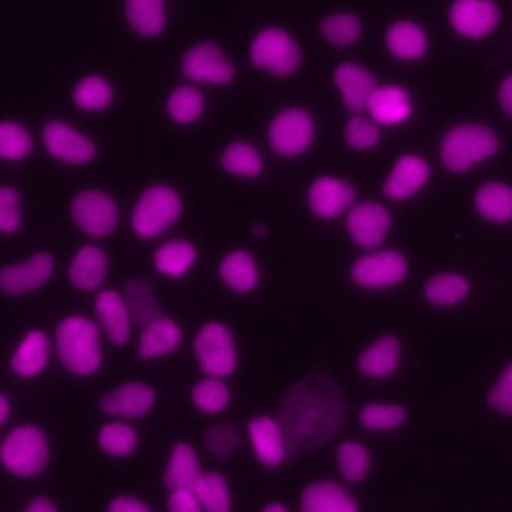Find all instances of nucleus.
<instances>
[{
    "instance_id": "nucleus-52",
    "label": "nucleus",
    "mask_w": 512,
    "mask_h": 512,
    "mask_svg": "<svg viewBox=\"0 0 512 512\" xmlns=\"http://www.w3.org/2000/svg\"><path fill=\"white\" fill-rule=\"evenodd\" d=\"M496 100H498V106L502 108V112L512 116V72L500 80L498 90H496Z\"/></svg>"
},
{
    "instance_id": "nucleus-10",
    "label": "nucleus",
    "mask_w": 512,
    "mask_h": 512,
    "mask_svg": "<svg viewBox=\"0 0 512 512\" xmlns=\"http://www.w3.org/2000/svg\"><path fill=\"white\" fill-rule=\"evenodd\" d=\"M70 216L84 234L94 238L112 234L120 222L116 200L98 188L80 190L70 202Z\"/></svg>"
},
{
    "instance_id": "nucleus-25",
    "label": "nucleus",
    "mask_w": 512,
    "mask_h": 512,
    "mask_svg": "<svg viewBox=\"0 0 512 512\" xmlns=\"http://www.w3.org/2000/svg\"><path fill=\"white\" fill-rule=\"evenodd\" d=\"M384 42L388 52L404 62H414L426 56L430 38L424 26L414 20H396L386 28Z\"/></svg>"
},
{
    "instance_id": "nucleus-28",
    "label": "nucleus",
    "mask_w": 512,
    "mask_h": 512,
    "mask_svg": "<svg viewBox=\"0 0 512 512\" xmlns=\"http://www.w3.org/2000/svg\"><path fill=\"white\" fill-rule=\"evenodd\" d=\"M48 360H50V340L42 330L34 328V330H28L18 342L10 358V368L14 370V374L22 378H34L48 366Z\"/></svg>"
},
{
    "instance_id": "nucleus-32",
    "label": "nucleus",
    "mask_w": 512,
    "mask_h": 512,
    "mask_svg": "<svg viewBox=\"0 0 512 512\" xmlns=\"http://www.w3.org/2000/svg\"><path fill=\"white\" fill-rule=\"evenodd\" d=\"M422 294L434 306H456L470 296V280L460 272H436L426 278Z\"/></svg>"
},
{
    "instance_id": "nucleus-42",
    "label": "nucleus",
    "mask_w": 512,
    "mask_h": 512,
    "mask_svg": "<svg viewBox=\"0 0 512 512\" xmlns=\"http://www.w3.org/2000/svg\"><path fill=\"white\" fill-rule=\"evenodd\" d=\"M358 420L372 432H392L406 422V408L394 402H368L362 406Z\"/></svg>"
},
{
    "instance_id": "nucleus-55",
    "label": "nucleus",
    "mask_w": 512,
    "mask_h": 512,
    "mask_svg": "<svg viewBox=\"0 0 512 512\" xmlns=\"http://www.w3.org/2000/svg\"><path fill=\"white\" fill-rule=\"evenodd\" d=\"M260 512H288V508L284 504H280V502H270Z\"/></svg>"
},
{
    "instance_id": "nucleus-5",
    "label": "nucleus",
    "mask_w": 512,
    "mask_h": 512,
    "mask_svg": "<svg viewBox=\"0 0 512 512\" xmlns=\"http://www.w3.org/2000/svg\"><path fill=\"white\" fill-rule=\"evenodd\" d=\"M2 466L18 478H36L44 472L50 460V444L46 434L34 424L12 428L0 450Z\"/></svg>"
},
{
    "instance_id": "nucleus-51",
    "label": "nucleus",
    "mask_w": 512,
    "mask_h": 512,
    "mask_svg": "<svg viewBox=\"0 0 512 512\" xmlns=\"http://www.w3.org/2000/svg\"><path fill=\"white\" fill-rule=\"evenodd\" d=\"M108 512H152V508L136 496L122 494V496H116L110 500Z\"/></svg>"
},
{
    "instance_id": "nucleus-47",
    "label": "nucleus",
    "mask_w": 512,
    "mask_h": 512,
    "mask_svg": "<svg viewBox=\"0 0 512 512\" xmlns=\"http://www.w3.org/2000/svg\"><path fill=\"white\" fill-rule=\"evenodd\" d=\"M204 446L216 458H230L240 446V430L232 422H216L204 432Z\"/></svg>"
},
{
    "instance_id": "nucleus-9",
    "label": "nucleus",
    "mask_w": 512,
    "mask_h": 512,
    "mask_svg": "<svg viewBox=\"0 0 512 512\" xmlns=\"http://www.w3.org/2000/svg\"><path fill=\"white\" fill-rule=\"evenodd\" d=\"M408 258L392 248L370 250L354 260L350 276L354 284L366 290H382L398 286L408 276Z\"/></svg>"
},
{
    "instance_id": "nucleus-38",
    "label": "nucleus",
    "mask_w": 512,
    "mask_h": 512,
    "mask_svg": "<svg viewBox=\"0 0 512 512\" xmlns=\"http://www.w3.org/2000/svg\"><path fill=\"white\" fill-rule=\"evenodd\" d=\"M320 36L336 48H346L362 36V22L352 12H330L320 20Z\"/></svg>"
},
{
    "instance_id": "nucleus-18",
    "label": "nucleus",
    "mask_w": 512,
    "mask_h": 512,
    "mask_svg": "<svg viewBox=\"0 0 512 512\" xmlns=\"http://www.w3.org/2000/svg\"><path fill=\"white\" fill-rule=\"evenodd\" d=\"M156 404V390L146 382H124L100 400V410L114 418H140Z\"/></svg>"
},
{
    "instance_id": "nucleus-16",
    "label": "nucleus",
    "mask_w": 512,
    "mask_h": 512,
    "mask_svg": "<svg viewBox=\"0 0 512 512\" xmlns=\"http://www.w3.org/2000/svg\"><path fill=\"white\" fill-rule=\"evenodd\" d=\"M430 180V164L424 156L408 152L402 154L390 168L382 192L392 202H404L418 194Z\"/></svg>"
},
{
    "instance_id": "nucleus-48",
    "label": "nucleus",
    "mask_w": 512,
    "mask_h": 512,
    "mask_svg": "<svg viewBox=\"0 0 512 512\" xmlns=\"http://www.w3.org/2000/svg\"><path fill=\"white\" fill-rule=\"evenodd\" d=\"M488 406L502 414L512 416V360L498 372L486 394Z\"/></svg>"
},
{
    "instance_id": "nucleus-29",
    "label": "nucleus",
    "mask_w": 512,
    "mask_h": 512,
    "mask_svg": "<svg viewBox=\"0 0 512 512\" xmlns=\"http://www.w3.org/2000/svg\"><path fill=\"white\" fill-rule=\"evenodd\" d=\"M478 216L490 224L512 222V186L502 180H488L474 192Z\"/></svg>"
},
{
    "instance_id": "nucleus-35",
    "label": "nucleus",
    "mask_w": 512,
    "mask_h": 512,
    "mask_svg": "<svg viewBox=\"0 0 512 512\" xmlns=\"http://www.w3.org/2000/svg\"><path fill=\"white\" fill-rule=\"evenodd\" d=\"M220 166L238 178H258L264 170V158L256 146L244 140L230 142L222 156H220Z\"/></svg>"
},
{
    "instance_id": "nucleus-13",
    "label": "nucleus",
    "mask_w": 512,
    "mask_h": 512,
    "mask_svg": "<svg viewBox=\"0 0 512 512\" xmlns=\"http://www.w3.org/2000/svg\"><path fill=\"white\" fill-rule=\"evenodd\" d=\"M390 228V210L378 200L354 202V206L346 212V230L350 238L364 250H374L384 244Z\"/></svg>"
},
{
    "instance_id": "nucleus-22",
    "label": "nucleus",
    "mask_w": 512,
    "mask_h": 512,
    "mask_svg": "<svg viewBox=\"0 0 512 512\" xmlns=\"http://www.w3.org/2000/svg\"><path fill=\"white\" fill-rule=\"evenodd\" d=\"M366 110L368 116L382 128H394L412 116V96L404 86L398 84L376 86Z\"/></svg>"
},
{
    "instance_id": "nucleus-8",
    "label": "nucleus",
    "mask_w": 512,
    "mask_h": 512,
    "mask_svg": "<svg viewBox=\"0 0 512 512\" xmlns=\"http://www.w3.org/2000/svg\"><path fill=\"white\" fill-rule=\"evenodd\" d=\"M314 136V118L302 106L282 108L268 124V144L282 158L302 156L312 146Z\"/></svg>"
},
{
    "instance_id": "nucleus-1",
    "label": "nucleus",
    "mask_w": 512,
    "mask_h": 512,
    "mask_svg": "<svg viewBox=\"0 0 512 512\" xmlns=\"http://www.w3.org/2000/svg\"><path fill=\"white\" fill-rule=\"evenodd\" d=\"M346 420V398L340 384L324 372L296 382L280 402L278 422L288 454H308L328 444Z\"/></svg>"
},
{
    "instance_id": "nucleus-46",
    "label": "nucleus",
    "mask_w": 512,
    "mask_h": 512,
    "mask_svg": "<svg viewBox=\"0 0 512 512\" xmlns=\"http://www.w3.org/2000/svg\"><path fill=\"white\" fill-rule=\"evenodd\" d=\"M380 128L382 126L376 124L370 116L352 114L344 124V140L354 150H370L382 138Z\"/></svg>"
},
{
    "instance_id": "nucleus-54",
    "label": "nucleus",
    "mask_w": 512,
    "mask_h": 512,
    "mask_svg": "<svg viewBox=\"0 0 512 512\" xmlns=\"http://www.w3.org/2000/svg\"><path fill=\"white\" fill-rule=\"evenodd\" d=\"M8 416H10V402H8V396L2 392L0 394V422L6 424Z\"/></svg>"
},
{
    "instance_id": "nucleus-56",
    "label": "nucleus",
    "mask_w": 512,
    "mask_h": 512,
    "mask_svg": "<svg viewBox=\"0 0 512 512\" xmlns=\"http://www.w3.org/2000/svg\"><path fill=\"white\" fill-rule=\"evenodd\" d=\"M252 234H254V236H264V226H262V224H258V226H254V230H252Z\"/></svg>"
},
{
    "instance_id": "nucleus-41",
    "label": "nucleus",
    "mask_w": 512,
    "mask_h": 512,
    "mask_svg": "<svg viewBox=\"0 0 512 512\" xmlns=\"http://www.w3.org/2000/svg\"><path fill=\"white\" fill-rule=\"evenodd\" d=\"M336 466L344 480L360 482L372 468L370 450L356 440H346L336 448Z\"/></svg>"
},
{
    "instance_id": "nucleus-31",
    "label": "nucleus",
    "mask_w": 512,
    "mask_h": 512,
    "mask_svg": "<svg viewBox=\"0 0 512 512\" xmlns=\"http://www.w3.org/2000/svg\"><path fill=\"white\" fill-rule=\"evenodd\" d=\"M124 12L128 26L142 38H156L166 28V0H124Z\"/></svg>"
},
{
    "instance_id": "nucleus-3",
    "label": "nucleus",
    "mask_w": 512,
    "mask_h": 512,
    "mask_svg": "<svg viewBox=\"0 0 512 512\" xmlns=\"http://www.w3.org/2000/svg\"><path fill=\"white\" fill-rule=\"evenodd\" d=\"M498 134L478 122H462L448 128L440 140V160L450 172H466L496 156Z\"/></svg>"
},
{
    "instance_id": "nucleus-53",
    "label": "nucleus",
    "mask_w": 512,
    "mask_h": 512,
    "mask_svg": "<svg viewBox=\"0 0 512 512\" xmlns=\"http://www.w3.org/2000/svg\"><path fill=\"white\" fill-rule=\"evenodd\" d=\"M24 512H58V508H56V504H54L50 498H46V496H36V498H32V500L28 502V506L24 508Z\"/></svg>"
},
{
    "instance_id": "nucleus-20",
    "label": "nucleus",
    "mask_w": 512,
    "mask_h": 512,
    "mask_svg": "<svg viewBox=\"0 0 512 512\" xmlns=\"http://www.w3.org/2000/svg\"><path fill=\"white\" fill-rule=\"evenodd\" d=\"M248 440H250V446L254 450V456L258 458V462H262L268 468L280 466L288 456L284 430H282L278 418H272L268 414L250 418Z\"/></svg>"
},
{
    "instance_id": "nucleus-11",
    "label": "nucleus",
    "mask_w": 512,
    "mask_h": 512,
    "mask_svg": "<svg viewBox=\"0 0 512 512\" xmlns=\"http://www.w3.org/2000/svg\"><path fill=\"white\" fill-rule=\"evenodd\" d=\"M180 68L186 80L208 84V86L230 84L236 76V68L232 60L214 42H198L190 46L182 54Z\"/></svg>"
},
{
    "instance_id": "nucleus-36",
    "label": "nucleus",
    "mask_w": 512,
    "mask_h": 512,
    "mask_svg": "<svg viewBox=\"0 0 512 512\" xmlns=\"http://www.w3.org/2000/svg\"><path fill=\"white\" fill-rule=\"evenodd\" d=\"M114 100V88L112 84L98 74L84 76L76 82L72 90V102L76 108L84 112H102L106 110Z\"/></svg>"
},
{
    "instance_id": "nucleus-19",
    "label": "nucleus",
    "mask_w": 512,
    "mask_h": 512,
    "mask_svg": "<svg viewBox=\"0 0 512 512\" xmlns=\"http://www.w3.org/2000/svg\"><path fill=\"white\" fill-rule=\"evenodd\" d=\"M332 80L348 112H362L368 108L370 96L376 90V80L366 66L352 60L340 62L334 68Z\"/></svg>"
},
{
    "instance_id": "nucleus-37",
    "label": "nucleus",
    "mask_w": 512,
    "mask_h": 512,
    "mask_svg": "<svg viewBox=\"0 0 512 512\" xmlns=\"http://www.w3.org/2000/svg\"><path fill=\"white\" fill-rule=\"evenodd\" d=\"M204 94L194 84L176 86L166 98V112L176 124H192L204 112Z\"/></svg>"
},
{
    "instance_id": "nucleus-26",
    "label": "nucleus",
    "mask_w": 512,
    "mask_h": 512,
    "mask_svg": "<svg viewBox=\"0 0 512 512\" xmlns=\"http://www.w3.org/2000/svg\"><path fill=\"white\" fill-rule=\"evenodd\" d=\"M182 344V328L168 316H156L146 322L138 336V356L142 360L158 358L178 350Z\"/></svg>"
},
{
    "instance_id": "nucleus-21",
    "label": "nucleus",
    "mask_w": 512,
    "mask_h": 512,
    "mask_svg": "<svg viewBox=\"0 0 512 512\" xmlns=\"http://www.w3.org/2000/svg\"><path fill=\"white\" fill-rule=\"evenodd\" d=\"M94 308L106 338L114 346H122L132 334V314L122 292L104 288L94 298Z\"/></svg>"
},
{
    "instance_id": "nucleus-14",
    "label": "nucleus",
    "mask_w": 512,
    "mask_h": 512,
    "mask_svg": "<svg viewBox=\"0 0 512 512\" xmlns=\"http://www.w3.org/2000/svg\"><path fill=\"white\" fill-rule=\"evenodd\" d=\"M448 22L456 34L480 40L496 32L500 8L494 0H454L448 8Z\"/></svg>"
},
{
    "instance_id": "nucleus-7",
    "label": "nucleus",
    "mask_w": 512,
    "mask_h": 512,
    "mask_svg": "<svg viewBox=\"0 0 512 512\" xmlns=\"http://www.w3.org/2000/svg\"><path fill=\"white\" fill-rule=\"evenodd\" d=\"M194 356L200 370L212 378H226L236 370L238 348L232 330L222 322H206L194 336Z\"/></svg>"
},
{
    "instance_id": "nucleus-33",
    "label": "nucleus",
    "mask_w": 512,
    "mask_h": 512,
    "mask_svg": "<svg viewBox=\"0 0 512 512\" xmlns=\"http://www.w3.org/2000/svg\"><path fill=\"white\" fill-rule=\"evenodd\" d=\"M202 476V466L196 450L186 442H176L170 450L164 482L170 490L176 488H192L196 480Z\"/></svg>"
},
{
    "instance_id": "nucleus-24",
    "label": "nucleus",
    "mask_w": 512,
    "mask_h": 512,
    "mask_svg": "<svg viewBox=\"0 0 512 512\" xmlns=\"http://www.w3.org/2000/svg\"><path fill=\"white\" fill-rule=\"evenodd\" d=\"M108 276V256L96 244H84L76 250L68 266V280L76 290L92 292L104 284Z\"/></svg>"
},
{
    "instance_id": "nucleus-23",
    "label": "nucleus",
    "mask_w": 512,
    "mask_h": 512,
    "mask_svg": "<svg viewBox=\"0 0 512 512\" xmlns=\"http://www.w3.org/2000/svg\"><path fill=\"white\" fill-rule=\"evenodd\" d=\"M298 512H358L354 496L332 480H314L300 492Z\"/></svg>"
},
{
    "instance_id": "nucleus-40",
    "label": "nucleus",
    "mask_w": 512,
    "mask_h": 512,
    "mask_svg": "<svg viewBox=\"0 0 512 512\" xmlns=\"http://www.w3.org/2000/svg\"><path fill=\"white\" fill-rule=\"evenodd\" d=\"M122 294H124L126 304L130 308L132 320L138 322L140 326H144L152 318L160 316L158 314L160 312V304H158L156 292H154L150 282H146L142 278H132V280L126 282Z\"/></svg>"
},
{
    "instance_id": "nucleus-6",
    "label": "nucleus",
    "mask_w": 512,
    "mask_h": 512,
    "mask_svg": "<svg viewBox=\"0 0 512 512\" xmlns=\"http://www.w3.org/2000/svg\"><path fill=\"white\" fill-rule=\"evenodd\" d=\"M250 62L274 76H292L302 66V50L294 36L278 26L262 28L248 48Z\"/></svg>"
},
{
    "instance_id": "nucleus-30",
    "label": "nucleus",
    "mask_w": 512,
    "mask_h": 512,
    "mask_svg": "<svg viewBox=\"0 0 512 512\" xmlns=\"http://www.w3.org/2000/svg\"><path fill=\"white\" fill-rule=\"evenodd\" d=\"M220 280L234 292H250L260 282V268L248 250L228 252L218 266Z\"/></svg>"
},
{
    "instance_id": "nucleus-15",
    "label": "nucleus",
    "mask_w": 512,
    "mask_h": 512,
    "mask_svg": "<svg viewBox=\"0 0 512 512\" xmlns=\"http://www.w3.org/2000/svg\"><path fill=\"white\" fill-rule=\"evenodd\" d=\"M354 188L340 176H318L308 188V208L320 220L342 216L354 206Z\"/></svg>"
},
{
    "instance_id": "nucleus-12",
    "label": "nucleus",
    "mask_w": 512,
    "mask_h": 512,
    "mask_svg": "<svg viewBox=\"0 0 512 512\" xmlns=\"http://www.w3.org/2000/svg\"><path fill=\"white\" fill-rule=\"evenodd\" d=\"M42 144L54 160L70 166H86L98 154L96 142L64 120H50L44 124Z\"/></svg>"
},
{
    "instance_id": "nucleus-4",
    "label": "nucleus",
    "mask_w": 512,
    "mask_h": 512,
    "mask_svg": "<svg viewBox=\"0 0 512 512\" xmlns=\"http://www.w3.org/2000/svg\"><path fill=\"white\" fill-rule=\"evenodd\" d=\"M182 216V198L168 184L148 186L136 200L130 216L132 230L138 238L154 240L172 228Z\"/></svg>"
},
{
    "instance_id": "nucleus-2",
    "label": "nucleus",
    "mask_w": 512,
    "mask_h": 512,
    "mask_svg": "<svg viewBox=\"0 0 512 512\" xmlns=\"http://www.w3.org/2000/svg\"><path fill=\"white\" fill-rule=\"evenodd\" d=\"M54 346L62 366L76 376H88L96 372L102 362L100 332L96 322L88 316H64L56 326Z\"/></svg>"
},
{
    "instance_id": "nucleus-34",
    "label": "nucleus",
    "mask_w": 512,
    "mask_h": 512,
    "mask_svg": "<svg viewBox=\"0 0 512 512\" xmlns=\"http://www.w3.org/2000/svg\"><path fill=\"white\" fill-rule=\"evenodd\" d=\"M152 262L160 274L170 278H180L196 262V246L184 238L166 240L154 250Z\"/></svg>"
},
{
    "instance_id": "nucleus-43",
    "label": "nucleus",
    "mask_w": 512,
    "mask_h": 512,
    "mask_svg": "<svg viewBox=\"0 0 512 512\" xmlns=\"http://www.w3.org/2000/svg\"><path fill=\"white\" fill-rule=\"evenodd\" d=\"M34 140L28 128L16 120L0 122V158L6 162H22L32 154Z\"/></svg>"
},
{
    "instance_id": "nucleus-45",
    "label": "nucleus",
    "mask_w": 512,
    "mask_h": 512,
    "mask_svg": "<svg viewBox=\"0 0 512 512\" xmlns=\"http://www.w3.org/2000/svg\"><path fill=\"white\" fill-rule=\"evenodd\" d=\"M192 404L204 414L224 412L230 404V388L222 378L206 376L192 386Z\"/></svg>"
},
{
    "instance_id": "nucleus-50",
    "label": "nucleus",
    "mask_w": 512,
    "mask_h": 512,
    "mask_svg": "<svg viewBox=\"0 0 512 512\" xmlns=\"http://www.w3.org/2000/svg\"><path fill=\"white\" fill-rule=\"evenodd\" d=\"M168 512H206L192 488L170 490Z\"/></svg>"
},
{
    "instance_id": "nucleus-39",
    "label": "nucleus",
    "mask_w": 512,
    "mask_h": 512,
    "mask_svg": "<svg viewBox=\"0 0 512 512\" xmlns=\"http://www.w3.org/2000/svg\"><path fill=\"white\" fill-rule=\"evenodd\" d=\"M192 490L206 512H230L232 494H230L228 480L220 472L216 470L202 472V476L196 480Z\"/></svg>"
},
{
    "instance_id": "nucleus-17",
    "label": "nucleus",
    "mask_w": 512,
    "mask_h": 512,
    "mask_svg": "<svg viewBox=\"0 0 512 512\" xmlns=\"http://www.w3.org/2000/svg\"><path fill=\"white\" fill-rule=\"evenodd\" d=\"M54 272V258L48 252H36L34 256L2 266L0 270V286L10 296H22L30 294L38 288H42Z\"/></svg>"
},
{
    "instance_id": "nucleus-27",
    "label": "nucleus",
    "mask_w": 512,
    "mask_h": 512,
    "mask_svg": "<svg viewBox=\"0 0 512 512\" xmlns=\"http://www.w3.org/2000/svg\"><path fill=\"white\" fill-rule=\"evenodd\" d=\"M402 360V344L392 334H382L370 342L358 356V370L368 378H386L394 374Z\"/></svg>"
},
{
    "instance_id": "nucleus-44",
    "label": "nucleus",
    "mask_w": 512,
    "mask_h": 512,
    "mask_svg": "<svg viewBox=\"0 0 512 512\" xmlns=\"http://www.w3.org/2000/svg\"><path fill=\"white\" fill-rule=\"evenodd\" d=\"M98 444L108 456L126 458L134 452L138 444V434L128 422L110 420L98 430Z\"/></svg>"
},
{
    "instance_id": "nucleus-49",
    "label": "nucleus",
    "mask_w": 512,
    "mask_h": 512,
    "mask_svg": "<svg viewBox=\"0 0 512 512\" xmlns=\"http://www.w3.org/2000/svg\"><path fill=\"white\" fill-rule=\"evenodd\" d=\"M22 226V202L16 188L10 184L0 186V230L2 234H14Z\"/></svg>"
}]
</instances>
